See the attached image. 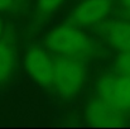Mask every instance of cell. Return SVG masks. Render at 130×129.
Instances as JSON below:
<instances>
[{
	"label": "cell",
	"instance_id": "cell-1",
	"mask_svg": "<svg viewBox=\"0 0 130 129\" xmlns=\"http://www.w3.org/2000/svg\"><path fill=\"white\" fill-rule=\"evenodd\" d=\"M45 47L52 52L70 58L88 57L93 49L92 41L86 34L73 27H58L45 38Z\"/></svg>",
	"mask_w": 130,
	"mask_h": 129
},
{
	"label": "cell",
	"instance_id": "cell-2",
	"mask_svg": "<svg viewBox=\"0 0 130 129\" xmlns=\"http://www.w3.org/2000/svg\"><path fill=\"white\" fill-rule=\"evenodd\" d=\"M85 81V67L77 58L59 57L54 61L53 86L66 97H73L82 87Z\"/></svg>",
	"mask_w": 130,
	"mask_h": 129
},
{
	"label": "cell",
	"instance_id": "cell-3",
	"mask_svg": "<svg viewBox=\"0 0 130 129\" xmlns=\"http://www.w3.org/2000/svg\"><path fill=\"white\" fill-rule=\"evenodd\" d=\"M25 68L29 75L44 87H52L54 79V61L42 48L33 47L25 56Z\"/></svg>",
	"mask_w": 130,
	"mask_h": 129
},
{
	"label": "cell",
	"instance_id": "cell-4",
	"mask_svg": "<svg viewBox=\"0 0 130 129\" xmlns=\"http://www.w3.org/2000/svg\"><path fill=\"white\" fill-rule=\"evenodd\" d=\"M125 111L110 105L102 99L92 100L86 109V119L97 127H118L125 123Z\"/></svg>",
	"mask_w": 130,
	"mask_h": 129
},
{
	"label": "cell",
	"instance_id": "cell-5",
	"mask_svg": "<svg viewBox=\"0 0 130 129\" xmlns=\"http://www.w3.org/2000/svg\"><path fill=\"white\" fill-rule=\"evenodd\" d=\"M111 0H85L72 14V20L80 25H91L106 18L111 9Z\"/></svg>",
	"mask_w": 130,
	"mask_h": 129
},
{
	"label": "cell",
	"instance_id": "cell-6",
	"mask_svg": "<svg viewBox=\"0 0 130 129\" xmlns=\"http://www.w3.org/2000/svg\"><path fill=\"white\" fill-rule=\"evenodd\" d=\"M105 37L118 51H130V22L116 20L107 24L105 28Z\"/></svg>",
	"mask_w": 130,
	"mask_h": 129
},
{
	"label": "cell",
	"instance_id": "cell-7",
	"mask_svg": "<svg viewBox=\"0 0 130 129\" xmlns=\"http://www.w3.org/2000/svg\"><path fill=\"white\" fill-rule=\"evenodd\" d=\"M15 65V53L9 41L0 39V84L8 81Z\"/></svg>",
	"mask_w": 130,
	"mask_h": 129
},
{
	"label": "cell",
	"instance_id": "cell-8",
	"mask_svg": "<svg viewBox=\"0 0 130 129\" xmlns=\"http://www.w3.org/2000/svg\"><path fill=\"white\" fill-rule=\"evenodd\" d=\"M114 94L119 109L123 111L130 110V76L120 75L114 77Z\"/></svg>",
	"mask_w": 130,
	"mask_h": 129
},
{
	"label": "cell",
	"instance_id": "cell-9",
	"mask_svg": "<svg viewBox=\"0 0 130 129\" xmlns=\"http://www.w3.org/2000/svg\"><path fill=\"white\" fill-rule=\"evenodd\" d=\"M63 0H38V14L48 15L53 13Z\"/></svg>",
	"mask_w": 130,
	"mask_h": 129
},
{
	"label": "cell",
	"instance_id": "cell-10",
	"mask_svg": "<svg viewBox=\"0 0 130 129\" xmlns=\"http://www.w3.org/2000/svg\"><path fill=\"white\" fill-rule=\"evenodd\" d=\"M116 67H118V71L120 72V75L130 76V51L121 52V54L118 58Z\"/></svg>",
	"mask_w": 130,
	"mask_h": 129
},
{
	"label": "cell",
	"instance_id": "cell-11",
	"mask_svg": "<svg viewBox=\"0 0 130 129\" xmlns=\"http://www.w3.org/2000/svg\"><path fill=\"white\" fill-rule=\"evenodd\" d=\"M15 0H0V10H6L9 9Z\"/></svg>",
	"mask_w": 130,
	"mask_h": 129
},
{
	"label": "cell",
	"instance_id": "cell-12",
	"mask_svg": "<svg viewBox=\"0 0 130 129\" xmlns=\"http://www.w3.org/2000/svg\"><path fill=\"white\" fill-rule=\"evenodd\" d=\"M124 1V4L128 6V8H130V0H123Z\"/></svg>",
	"mask_w": 130,
	"mask_h": 129
},
{
	"label": "cell",
	"instance_id": "cell-13",
	"mask_svg": "<svg viewBox=\"0 0 130 129\" xmlns=\"http://www.w3.org/2000/svg\"><path fill=\"white\" fill-rule=\"evenodd\" d=\"M1 33H3V23L0 20V37H1Z\"/></svg>",
	"mask_w": 130,
	"mask_h": 129
}]
</instances>
